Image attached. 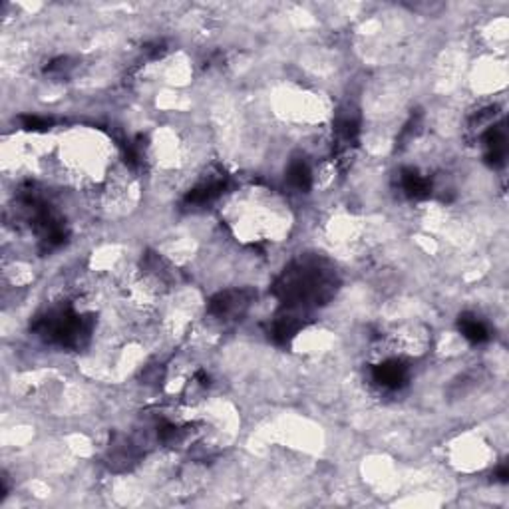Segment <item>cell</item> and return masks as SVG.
<instances>
[{"label": "cell", "mask_w": 509, "mask_h": 509, "mask_svg": "<svg viewBox=\"0 0 509 509\" xmlns=\"http://www.w3.org/2000/svg\"><path fill=\"white\" fill-rule=\"evenodd\" d=\"M459 330L473 344H482V342L489 339V332H487V328L483 327V323H480L478 318H473L470 314H462L459 316Z\"/></svg>", "instance_id": "5"}, {"label": "cell", "mask_w": 509, "mask_h": 509, "mask_svg": "<svg viewBox=\"0 0 509 509\" xmlns=\"http://www.w3.org/2000/svg\"><path fill=\"white\" fill-rule=\"evenodd\" d=\"M223 191V183L221 182H215V183H207V185H201V187H197L193 191H189L187 197H185V201L187 203H207L211 199H215V197L219 196Z\"/></svg>", "instance_id": "7"}, {"label": "cell", "mask_w": 509, "mask_h": 509, "mask_svg": "<svg viewBox=\"0 0 509 509\" xmlns=\"http://www.w3.org/2000/svg\"><path fill=\"white\" fill-rule=\"evenodd\" d=\"M330 290V285L325 281V274L318 269L299 267L295 271H287L276 285L279 297H283L285 304H295L302 300H318Z\"/></svg>", "instance_id": "1"}, {"label": "cell", "mask_w": 509, "mask_h": 509, "mask_svg": "<svg viewBox=\"0 0 509 509\" xmlns=\"http://www.w3.org/2000/svg\"><path fill=\"white\" fill-rule=\"evenodd\" d=\"M251 300V293L247 290H227L213 297L209 304V311L215 316H227V314L241 313Z\"/></svg>", "instance_id": "2"}, {"label": "cell", "mask_w": 509, "mask_h": 509, "mask_svg": "<svg viewBox=\"0 0 509 509\" xmlns=\"http://www.w3.org/2000/svg\"><path fill=\"white\" fill-rule=\"evenodd\" d=\"M372 376L374 380L378 382L380 386L384 388H390V390H396L400 388L402 384L408 378V370L402 362L398 360H388V362H382V364L374 366L372 370Z\"/></svg>", "instance_id": "3"}, {"label": "cell", "mask_w": 509, "mask_h": 509, "mask_svg": "<svg viewBox=\"0 0 509 509\" xmlns=\"http://www.w3.org/2000/svg\"><path fill=\"white\" fill-rule=\"evenodd\" d=\"M50 126V121L44 118H38V116H22V128L30 131H40L46 130Z\"/></svg>", "instance_id": "8"}, {"label": "cell", "mask_w": 509, "mask_h": 509, "mask_svg": "<svg viewBox=\"0 0 509 509\" xmlns=\"http://www.w3.org/2000/svg\"><path fill=\"white\" fill-rule=\"evenodd\" d=\"M508 478H509V471L506 466L497 470V480H499V482H508Z\"/></svg>", "instance_id": "9"}, {"label": "cell", "mask_w": 509, "mask_h": 509, "mask_svg": "<svg viewBox=\"0 0 509 509\" xmlns=\"http://www.w3.org/2000/svg\"><path fill=\"white\" fill-rule=\"evenodd\" d=\"M288 182L293 187H297L300 191H307L311 189V183H313V177H311V170L309 165L299 159V161H293L290 168H288Z\"/></svg>", "instance_id": "6"}, {"label": "cell", "mask_w": 509, "mask_h": 509, "mask_svg": "<svg viewBox=\"0 0 509 509\" xmlns=\"http://www.w3.org/2000/svg\"><path fill=\"white\" fill-rule=\"evenodd\" d=\"M402 187L410 197L414 199H424L430 196L431 185L426 177H422L418 171L404 170L402 171Z\"/></svg>", "instance_id": "4"}]
</instances>
